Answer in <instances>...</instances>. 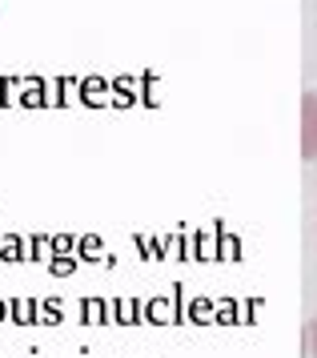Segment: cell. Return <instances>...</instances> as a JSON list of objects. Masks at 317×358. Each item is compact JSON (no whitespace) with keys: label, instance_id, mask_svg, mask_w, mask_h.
<instances>
[{"label":"cell","instance_id":"1","mask_svg":"<svg viewBox=\"0 0 317 358\" xmlns=\"http://www.w3.org/2000/svg\"><path fill=\"white\" fill-rule=\"evenodd\" d=\"M302 157L317 162V93L314 89L302 97Z\"/></svg>","mask_w":317,"mask_h":358},{"label":"cell","instance_id":"2","mask_svg":"<svg viewBox=\"0 0 317 358\" xmlns=\"http://www.w3.org/2000/svg\"><path fill=\"white\" fill-rule=\"evenodd\" d=\"M305 358H317V318L305 322Z\"/></svg>","mask_w":317,"mask_h":358}]
</instances>
